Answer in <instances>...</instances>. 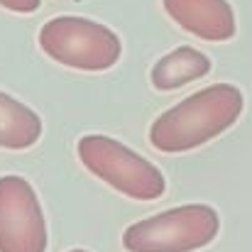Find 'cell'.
<instances>
[{
	"instance_id": "52a82bcc",
	"label": "cell",
	"mask_w": 252,
	"mask_h": 252,
	"mask_svg": "<svg viewBox=\"0 0 252 252\" xmlns=\"http://www.w3.org/2000/svg\"><path fill=\"white\" fill-rule=\"evenodd\" d=\"M208 74H211V59L203 52L193 47H176L152 66L150 81L157 91H174L186 84H193Z\"/></svg>"
},
{
	"instance_id": "9c48e42d",
	"label": "cell",
	"mask_w": 252,
	"mask_h": 252,
	"mask_svg": "<svg viewBox=\"0 0 252 252\" xmlns=\"http://www.w3.org/2000/svg\"><path fill=\"white\" fill-rule=\"evenodd\" d=\"M39 2L42 0H0V5L12 12H34L39 7Z\"/></svg>"
},
{
	"instance_id": "30bf717a",
	"label": "cell",
	"mask_w": 252,
	"mask_h": 252,
	"mask_svg": "<svg viewBox=\"0 0 252 252\" xmlns=\"http://www.w3.org/2000/svg\"><path fill=\"white\" fill-rule=\"evenodd\" d=\"M71 252H88V250H71Z\"/></svg>"
},
{
	"instance_id": "3957f363",
	"label": "cell",
	"mask_w": 252,
	"mask_h": 252,
	"mask_svg": "<svg viewBox=\"0 0 252 252\" xmlns=\"http://www.w3.org/2000/svg\"><path fill=\"white\" fill-rule=\"evenodd\" d=\"M76 155L93 176H98L127 198L155 201L167 189L162 171L150 159H145L142 155L132 152L127 145L113 137L86 135L76 145Z\"/></svg>"
},
{
	"instance_id": "7a4b0ae2",
	"label": "cell",
	"mask_w": 252,
	"mask_h": 252,
	"mask_svg": "<svg viewBox=\"0 0 252 252\" xmlns=\"http://www.w3.org/2000/svg\"><path fill=\"white\" fill-rule=\"evenodd\" d=\"M218 230L220 218L211 206L189 203L132 223L123 245L127 252H193L211 245Z\"/></svg>"
},
{
	"instance_id": "5b68a950",
	"label": "cell",
	"mask_w": 252,
	"mask_h": 252,
	"mask_svg": "<svg viewBox=\"0 0 252 252\" xmlns=\"http://www.w3.org/2000/svg\"><path fill=\"white\" fill-rule=\"evenodd\" d=\"M47 220L22 176H0V252H44Z\"/></svg>"
},
{
	"instance_id": "ba28073f",
	"label": "cell",
	"mask_w": 252,
	"mask_h": 252,
	"mask_svg": "<svg viewBox=\"0 0 252 252\" xmlns=\"http://www.w3.org/2000/svg\"><path fill=\"white\" fill-rule=\"evenodd\" d=\"M42 137L39 115L17 98L0 91V147L27 150Z\"/></svg>"
},
{
	"instance_id": "277c9868",
	"label": "cell",
	"mask_w": 252,
	"mask_h": 252,
	"mask_svg": "<svg viewBox=\"0 0 252 252\" xmlns=\"http://www.w3.org/2000/svg\"><path fill=\"white\" fill-rule=\"evenodd\" d=\"M39 47L49 59L79 71H105L123 54L120 37L110 27L74 15L49 20L39 30Z\"/></svg>"
},
{
	"instance_id": "8992f818",
	"label": "cell",
	"mask_w": 252,
	"mask_h": 252,
	"mask_svg": "<svg viewBox=\"0 0 252 252\" xmlns=\"http://www.w3.org/2000/svg\"><path fill=\"white\" fill-rule=\"evenodd\" d=\"M167 15L186 32L206 42L235 37V12L228 0H162Z\"/></svg>"
},
{
	"instance_id": "6da1fadb",
	"label": "cell",
	"mask_w": 252,
	"mask_h": 252,
	"mask_svg": "<svg viewBox=\"0 0 252 252\" xmlns=\"http://www.w3.org/2000/svg\"><path fill=\"white\" fill-rule=\"evenodd\" d=\"M245 108L243 91L233 84H213L162 113L150 127V142L159 152H189L233 127Z\"/></svg>"
}]
</instances>
